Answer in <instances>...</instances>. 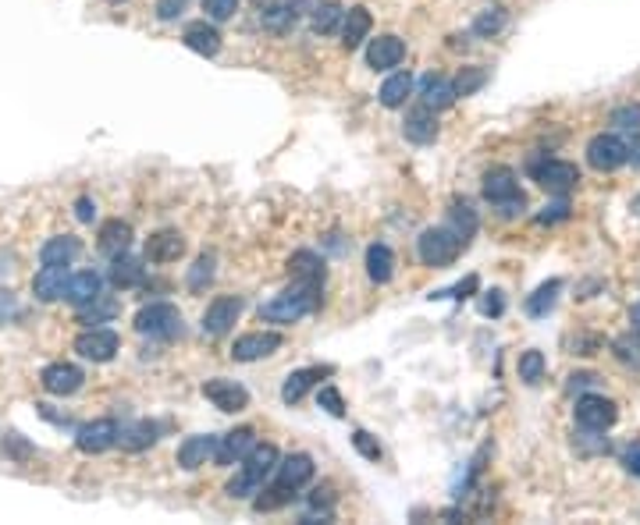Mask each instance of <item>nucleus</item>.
I'll use <instances>...</instances> for the list:
<instances>
[{"mask_svg": "<svg viewBox=\"0 0 640 525\" xmlns=\"http://www.w3.org/2000/svg\"><path fill=\"white\" fill-rule=\"evenodd\" d=\"M320 306V284H310V281H299L296 287L274 295L271 302L260 306V320L267 324H299L302 316H310L313 309Z\"/></svg>", "mask_w": 640, "mask_h": 525, "instance_id": "f257e3e1", "label": "nucleus"}, {"mask_svg": "<svg viewBox=\"0 0 640 525\" xmlns=\"http://www.w3.org/2000/svg\"><path fill=\"white\" fill-rule=\"evenodd\" d=\"M278 469V447L271 444H256L246 458H242V469L235 472V480L228 483V497H253L263 490V480Z\"/></svg>", "mask_w": 640, "mask_h": 525, "instance_id": "f03ea898", "label": "nucleus"}, {"mask_svg": "<svg viewBox=\"0 0 640 525\" xmlns=\"http://www.w3.org/2000/svg\"><path fill=\"white\" fill-rule=\"evenodd\" d=\"M484 199L491 202V206H498L502 217H516L527 206V196H523L519 178H516L512 167H491L484 174Z\"/></svg>", "mask_w": 640, "mask_h": 525, "instance_id": "7ed1b4c3", "label": "nucleus"}, {"mask_svg": "<svg viewBox=\"0 0 640 525\" xmlns=\"http://www.w3.org/2000/svg\"><path fill=\"white\" fill-rule=\"evenodd\" d=\"M135 330L146 334V337H161V341H171L182 334V313L178 306L171 302H150L135 313Z\"/></svg>", "mask_w": 640, "mask_h": 525, "instance_id": "20e7f679", "label": "nucleus"}, {"mask_svg": "<svg viewBox=\"0 0 640 525\" xmlns=\"http://www.w3.org/2000/svg\"><path fill=\"white\" fill-rule=\"evenodd\" d=\"M463 238L452 231V228H427L424 235H420V242H417V252H420V259H424L427 267H448V263H456V256H459V248H463Z\"/></svg>", "mask_w": 640, "mask_h": 525, "instance_id": "39448f33", "label": "nucleus"}, {"mask_svg": "<svg viewBox=\"0 0 640 525\" xmlns=\"http://www.w3.org/2000/svg\"><path fill=\"white\" fill-rule=\"evenodd\" d=\"M530 170H534V181L548 196H569L580 185V170H576V163L569 160H534Z\"/></svg>", "mask_w": 640, "mask_h": 525, "instance_id": "423d86ee", "label": "nucleus"}, {"mask_svg": "<svg viewBox=\"0 0 640 525\" xmlns=\"http://www.w3.org/2000/svg\"><path fill=\"white\" fill-rule=\"evenodd\" d=\"M118 348H122V337L111 326H93L75 337V352L89 363H111L118 355Z\"/></svg>", "mask_w": 640, "mask_h": 525, "instance_id": "0eeeda50", "label": "nucleus"}, {"mask_svg": "<svg viewBox=\"0 0 640 525\" xmlns=\"http://www.w3.org/2000/svg\"><path fill=\"white\" fill-rule=\"evenodd\" d=\"M576 426L580 430H608L615 419H619V408L615 402H608L605 394H584V398H576Z\"/></svg>", "mask_w": 640, "mask_h": 525, "instance_id": "6e6552de", "label": "nucleus"}, {"mask_svg": "<svg viewBox=\"0 0 640 525\" xmlns=\"http://www.w3.org/2000/svg\"><path fill=\"white\" fill-rule=\"evenodd\" d=\"M242 309H246V302L239 295H217L211 306H207V313H203V334L224 337L235 326V320L242 316Z\"/></svg>", "mask_w": 640, "mask_h": 525, "instance_id": "1a4fd4ad", "label": "nucleus"}, {"mask_svg": "<svg viewBox=\"0 0 640 525\" xmlns=\"http://www.w3.org/2000/svg\"><path fill=\"white\" fill-rule=\"evenodd\" d=\"M587 163H591L595 170H601V174L623 167V163H626V142H623L619 135H612V131H601V135H595V139L587 142Z\"/></svg>", "mask_w": 640, "mask_h": 525, "instance_id": "9d476101", "label": "nucleus"}, {"mask_svg": "<svg viewBox=\"0 0 640 525\" xmlns=\"http://www.w3.org/2000/svg\"><path fill=\"white\" fill-rule=\"evenodd\" d=\"M203 398L221 408V412H242L250 404V391L239 384V380H228V376H213L203 384Z\"/></svg>", "mask_w": 640, "mask_h": 525, "instance_id": "9b49d317", "label": "nucleus"}, {"mask_svg": "<svg viewBox=\"0 0 640 525\" xmlns=\"http://www.w3.org/2000/svg\"><path fill=\"white\" fill-rule=\"evenodd\" d=\"M281 348V334L274 330H256V334H242L235 345H231V359L235 363H256V359H267Z\"/></svg>", "mask_w": 640, "mask_h": 525, "instance_id": "f8f14e48", "label": "nucleus"}, {"mask_svg": "<svg viewBox=\"0 0 640 525\" xmlns=\"http://www.w3.org/2000/svg\"><path fill=\"white\" fill-rule=\"evenodd\" d=\"M83 380H85V373L75 363H50L40 376L43 391H46V394H57V398L75 394V391L83 387Z\"/></svg>", "mask_w": 640, "mask_h": 525, "instance_id": "ddd939ff", "label": "nucleus"}, {"mask_svg": "<svg viewBox=\"0 0 640 525\" xmlns=\"http://www.w3.org/2000/svg\"><path fill=\"white\" fill-rule=\"evenodd\" d=\"M75 444L83 454H103L107 447L118 444V423L114 419H96V423H85L75 437Z\"/></svg>", "mask_w": 640, "mask_h": 525, "instance_id": "4468645a", "label": "nucleus"}, {"mask_svg": "<svg viewBox=\"0 0 640 525\" xmlns=\"http://www.w3.org/2000/svg\"><path fill=\"white\" fill-rule=\"evenodd\" d=\"M256 447V433L250 426H242V430H231V433H224V437H217V447H213V462L217 465H235V462H242L250 451Z\"/></svg>", "mask_w": 640, "mask_h": 525, "instance_id": "2eb2a0df", "label": "nucleus"}, {"mask_svg": "<svg viewBox=\"0 0 640 525\" xmlns=\"http://www.w3.org/2000/svg\"><path fill=\"white\" fill-rule=\"evenodd\" d=\"M402 57H406V43L399 40V36H391V33L367 43V64H370L374 72L399 68V64H402Z\"/></svg>", "mask_w": 640, "mask_h": 525, "instance_id": "dca6fc26", "label": "nucleus"}, {"mask_svg": "<svg viewBox=\"0 0 640 525\" xmlns=\"http://www.w3.org/2000/svg\"><path fill=\"white\" fill-rule=\"evenodd\" d=\"M324 376H331V365H306V369L289 373L285 384H281V402L299 404L302 398H306V391H310L317 380H324Z\"/></svg>", "mask_w": 640, "mask_h": 525, "instance_id": "f3484780", "label": "nucleus"}, {"mask_svg": "<svg viewBox=\"0 0 640 525\" xmlns=\"http://www.w3.org/2000/svg\"><path fill=\"white\" fill-rule=\"evenodd\" d=\"M68 267H46L43 263V270L33 277V295L40 298V302H57V298H64V291H68Z\"/></svg>", "mask_w": 640, "mask_h": 525, "instance_id": "a211bd4d", "label": "nucleus"}, {"mask_svg": "<svg viewBox=\"0 0 640 525\" xmlns=\"http://www.w3.org/2000/svg\"><path fill=\"white\" fill-rule=\"evenodd\" d=\"M185 256V238L178 231H157L146 238V259L150 263H178Z\"/></svg>", "mask_w": 640, "mask_h": 525, "instance_id": "6ab92c4d", "label": "nucleus"}, {"mask_svg": "<svg viewBox=\"0 0 640 525\" xmlns=\"http://www.w3.org/2000/svg\"><path fill=\"white\" fill-rule=\"evenodd\" d=\"M370 25H374V18H370L367 7H349L345 18H341V46L356 50L359 43L370 36Z\"/></svg>", "mask_w": 640, "mask_h": 525, "instance_id": "aec40b11", "label": "nucleus"}, {"mask_svg": "<svg viewBox=\"0 0 640 525\" xmlns=\"http://www.w3.org/2000/svg\"><path fill=\"white\" fill-rule=\"evenodd\" d=\"M79 252H83V242L72 235H57V238H46L40 245V259L46 267H72V259Z\"/></svg>", "mask_w": 640, "mask_h": 525, "instance_id": "412c9836", "label": "nucleus"}, {"mask_svg": "<svg viewBox=\"0 0 640 525\" xmlns=\"http://www.w3.org/2000/svg\"><path fill=\"white\" fill-rule=\"evenodd\" d=\"M420 100H424L427 111H445V107H452V103L459 100L456 82L441 79V75H427L424 89H420Z\"/></svg>", "mask_w": 640, "mask_h": 525, "instance_id": "4be33fe9", "label": "nucleus"}, {"mask_svg": "<svg viewBox=\"0 0 640 525\" xmlns=\"http://www.w3.org/2000/svg\"><path fill=\"white\" fill-rule=\"evenodd\" d=\"M96 295H103V277L96 274V270H83V274H72L68 277V291H64V298L79 309L85 302H93Z\"/></svg>", "mask_w": 640, "mask_h": 525, "instance_id": "5701e85b", "label": "nucleus"}, {"mask_svg": "<svg viewBox=\"0 0 640 525\" xmlns=\"http://www.w3.org/2000/svg\"><path fill=\"white\" fill-rule=\"evenodd\" d=\"M274 472H278V483L281 486L299 490V486H306L313 480V458L310 454H289Z\"/></svg>", "mask_w": 640, "mask_h": 525, "instance_id": "b1692460", "label": "nucleus"}, {"mask_svg": "<svg viewBox=\"0 0 640 525\" xmlns=\"http://www.w3.org/2000/svg\"><path fill=\"white\" fill-rule=\"evenodd\" d=\"M213 447H217V437H185L182 447H178V465L182 469H200V465H207V458H213Z\"/></svg>", "mask_w": 640, "mask_h": 525, "instance_id": "393cba45", "label": "nucleus"}, {"mask_svg": "<svg viewBox=\"0 0 640 525\" xmlns=\"http://www.w3.org/2000/svg\"><path fill=\"white\" fill-rule=\"evenodd\" d=\"M182 40H185L189 50H196V53H203V57H213V53L221 50V33L213 29L211 22H192V25H185Z\"/></svg>", "mask_w": 640, "mask_h": 525, "instance_id": "a878e982", "label": "nucleus"}, {"mask_svg": "<svg viewBox=\"0 0 640 525\" xmlns=\"http://www.w3.org/2000/svg\"><path fill=\"white\" fill-rule=\"evenodd\" d=\"M100 252L103 256H122V252H128V245H132V224L128 220H107L103 228H100Z\"/></svg>", "mask_w": 640, "mask_h": 525, "instance_id": "bb28decb", "label": "nucleus"}, {"mask_svg": "<svg viewBox=\"0 0 640 525\" xmlns=\"http://www.w3.org/2000/svg\"><path fill=\"white\" fill-rule=\"evenodd\" d=\"M402 135H406L409 142H417V146H427V142H434V139H438V122H434V111L420 107V111L406 114Z\"/></svg>", "mask_w": 640, "mask_h": 525, "instance_id": "cd10ccee", "label": "nucleus"}, {"mask_svg": "<svg viewBox=\"0 0 640 525\" xmlns=\"http://www.w3.org/2000/svg\"><path fill=\"white\" fill-rule=\"evenodd\" d=\"M367 277L374 284H388L395 277V252L384 242H374L367 248Z\"/></svg>", "mask_w": 640, "mask_h": 525, "instance_id": "c85d7f7f", "label": "nucleus"}, {"mask_svg": "<svg viewBox=\"0 0 640 525\" xmlns=\"http://www.w3.org/2000/svg\"><path fill=\"white\" fill-rule=\"evenodd\" d=\"M118 444H122V451H146L150 444H157V426L150 419L128 423L118 430Z\"/></svg>", "mask_w": 640, "mask_h": 525, "instance_id": "c756f323", "label": "nucleus"}, {"mask_svg": "<svg viewBox=\"0 0 640 525\" xmlns=\"http://www.w3.org/2000/svg\"><path fill=\"white\" fill-rule=\"evenodd\" d=\"M146 277V267H143V259H135V256H114V263H111V284L114 287H135V284H143Z\"/></svg>", "mask_w": 640, "mask_h": 525, "instance_id": "7c9ffc66", "label": "nucleus"}, {"mask_svg": "<svg viewBox=\"0 0 640 525\" xmlns=\"http://www.w3.org/2000/svg\"><path fill=\"white\" fill-rule=\"evenodd\" d=\"M409 96H413V75H409V72H395V75L381 85V103L388 111L406 107Z\"/></svg>", "mask_w": 640, "mask_h": 525, "instance_id": "2f4dec72", "label": "nucleus"}, {"mask_svg": "<svg viewBox=\"0 0 640 525\" xmlns=\"http://www.w3.org/2000/svg\"><path fill=\"white\" fill-rule=\"evenodd\" d=\"M289 270L296 274L299 281L324 284V259H320V256H313V252H306V248L292 252V259H289Z\"/></svg>", "mask_w": 640, "mask_h": 525, "instance_id": "473e14b6", "label": "nucleus"}, {"mask_svg": "<svg viewBox=\"0 0 640 525\" xmlns=\"http://www.w3.org/2000/svg\"><path fill=\"white\" fill-rule=\"evenodd\" d=\"M118 316V302L111 298V295H96L93 302H85V306H79V320L83 324H107V320H114Z\"/></svg>", "mask_w": 640, "mask_h": 525, "instance_id": "72a5a7b5", "label": "nucleus"}, {"mask_svg": "<svg viewBox=\"0 0 640 525\" xmlns=\"http://www.w3.org/2000/svg\"><path fill=\"white\" fill-rule=\"evenodd\" d=\"M558 291H562V281H548L541 284L530 298H527V313L534 316V320H541V316H548L555 309V302H558Z\"/></svg>", "mask_w": 640, "mask_h": 525, "instance_id": "f704fd0d", "label": "nucleus"}, {"mask_svg": "<svg viewBox=\"0 0 640 525\" xmlns=\"http://www.w3.org/2000/svg\"><path fill=\"white\" fill-rule=\"evenodd\" d=\"M477 224H480V220H477V209H473L469 202H456V206L448 209V228H452L463 242H469V238L477 235Z\"/></svg>", "mask_w": 640, "mask_h": 525, "instance_id": "c9c22d12", "label": "nucleus"}, {"mask_svg": "<svg viewBox=\"0 0 640 525\" xmlns=\"http://www.w3.org/2000/svg\"><path fill=\"white\" fill-rule=\"evenodd\" d=\"M341 18H345V11H341L339 4H331V0H320L317 7H313V33H320V36H328V33H335L341 25Z\"/></svg>", "mask_w": 640, "mask_h": 525, "instance_id": "e433bc0d", "label": "nucleus"}, {"mask_svg": "<svg viewBox=\"0 0 640 525\" xmlns=\"http://www.w3.org/2000/svg\"><path fill=\"white\" fill-rule=\"evenodd\" d=\"M612 355L630 369H640V330H630V334H619L612 341Z\"/></svg>", "mask_w": 640, "mask_h": 525, "instance_id": "4c0bfd02", "label": "nucleus"}, {"mask_svg": "<svg viewBox=\"0 0 640 525\" xmlns=\"http://www.w3.org/2000/svg\"><path fill=\"white\" fill-rule=\"evenodd\" d=\"M545 369H548V363H545V355H541L537 348H530V352L519 355V380H523L527 387H537V384L545 380Z\"/></svg>", "mask_w": 640, "mask_h": 525, "instance_id": "58836bf2", "label": "nucleus"}, {"mask_svg": "<svg viewBox=\"0 0 640 525\" xmlns=\"http://www.w3.org/2000/svg\"><path fill=\"white\" fill-rule=\"evenodd\" d=\"M296 497V490H289V486H274V490H263V497H256L253 508L256 511H278V508H285L289 501Z\"/></svg>", "mask_w": 640, "mask_h": 525, "instance_id": "ea45409f", "label": "nucleus"}, {"mask_svg": "<svg viewBox=\"0 0 640 525\" xmlns=\"http://www.w3.org/2000/svg\"><path fill=\"white\" fill-rule=\"evenodd\" d=\"M260 18H263V25H267V29L285 33L289 25H296V7H292V4H289V7H274V4H271V7H263V15H260Z\"/></svg>", "mask_w": 640, "mask_h": 525, "instance_id": "a19ab883", "label": "nucleus"}, {"mask_svg": "<svg viewBox=\"0 0 640 525\" xmlns=\"http://www.w3.org/2000/svg\"><path fill=\"white\" fill-rule=\"evenodd\" d=\"M213 267H217V259H213L211 252L200 256V259L192 263V270H189V287H192V291H203V287L213 281V274H217Z\"/></svg>", "mask_w": 640, "mask_h": 525, "instance_id": "79ce46f5", "label": "nucleus"}, {"mask_svg": "<svg viewBox=\"0 0 640 525\" xmlns=\"http://www.w3.org/2000/svg\"><path fill=\"white\" fill-rule=\"evenodd\" d=\"M502 25H506V11H502V7H487V11L473 22V33H477V36H495Z\"/></svg>", "mask_w": 640, "mask_h": 525, "instance_id": "37998d69", "label": "nucleus"}, {"mask_svg": "<svg viewBox=\"0 0 640 525\" xmlns=\"http://www.w3.org/2000/svg\"><path fill=\"white\" fill-rule=\"evenodd\" d=\"M317 404H320V408H324L328 415H335V419H341V415H345V402H341V391H339V387H331V384L317 391Z\"/></svg>", "mask_w": 640, "mask_h": 525, "instance_id": "c03bdc74", "label": "nucleus"}, {"mask_svg": "<svg viewBox=\"0 0 640 525\" xmlns=\"http://www.w3.org/2000/svg\"><path fill=\"white\" fill-rule=\"evenodd\" d=\"M612 124H615V128H626V131H640V103L615 107V111H612Z\"/></svg>", "mask_w": 640, "mask_h": 525, "instance_id": "a18cd8bd", "label": "nucleus"}, {"mask_svg": "<svg viewBox=\"0 0 640 525\" xmlns=\"http://www.w3.org/2000/svg\"><path fill=\"white\" fill-rule=\"evenodd\" d=\"M484 82H487V72H484V68H467V72L456 79V92H459V96H473Z\"/></svg>", "mask_w": 640, "mask_h": 525, "instance_id": "49530a36", "label": "nucleus"}, {"mask_svg": "<svg viewBox=\"0 0 640 525\" xmlns=\"http://www.w3.org/2000/svg\"><path fill=\"white\" fill-rule=\"evenodd\" d=\"M203 11L211 22H228L239 11V0H203Z\"/></svg>", "mask_w": 640, "mask_h": 525, "instance_id": "de8ad7c7", "label": "nucleus"}, {"mask_svg": "<svg viewBox=\"0 0 640 525\" xmlns=\"http://www.w3.org/2000/svg\"><path fill=\"white\" fill-rule=\"evenodd\" d=\"M576 447H580V454H605V451H608V441L601 437V430H584V433L576 437Z\"/></svg>", "mask_w": 640, "mask_h": 525, "instance_id": "09e8293b", "label": "nucleus"}, {"mask_svg": "<svg viewBox=\"0 0 640 525\" xmlns=\"http://www.w3.org/2000/svg\"><path fill=\"white\" fill-rule=\"evenodd\" d=\"M352 447H356L363 458H370V462H378V458H381V444H378V437H370L367 430H356V433H352Z\"/></svg>", "mask_w": 640, "mask_h": 525, "instance_id": "8fccbe9b", "label": "nucleus"}, {"mask_svg": "<svg viewBox=\"0 0 640 525\" xmlns=\"http://www.w3.org/2000/svg\"><path fill=\"white\" fill-rule=\"evenodd\" d=\"M477 284H480V281L469 274L463 284H456V287H448V291H438V295H430V298H456V302H463V298H469V295L477 291Z\"/></svg>", "mask_w": 640, "mask_h": 525, "instance_id": "3c124183", "label": "nucleus"}, {"mask_svg": "<svg viewBox=\"0 0 640 525\" xmlns=\"http://www.w3.org/2000/svg\"><path fill=\"white\" fill-rule=\"evenodd\" d=\"M480 313H484V316H502V313H506V298H502V291H484V298H480Z\"/></svg>", "mask_w": 640, "mask_h": 525, "instance_id": "603ef678", "label": "nucleus"}, {"mask_svg": "<svg viewBox=\"0 0 640 525\" xmlns=\"http://www.w3.org/2000/svg\"><path fill=\"white\" fill-rule=\"evenodd\" d=\"M569 217V202L566 196H558L555 206H545V213H537V224H555V220H566Z\"/></svg>", "mask_w": 640, "mask_h": 525, "instance_id": "864d4df0", "label": "nucleus"}, {"mask_svg": "<svg viewBox=\"0 0 640 525\" xmlns=\"http://www.w3.org/2000/svg\"><path fill=\"white\" fill-rule=\"evenodd\" d=\"M185 4H189V0H157V18H161V22H174V18L185 11Z\"/></svg>", "mask_w": 640, "mask_h": 525, "instance_id": "5fc2aeb1", "label": "nucleus"}, {"mask_svg": "<svg viewBox=\"0 0 640 525\" xmlns=\"http://www.w3.org/2000/svg\"><path fill=\"white\" fill-rule=\"evenodd\" d=\"M75 217H79L83 224H93V220H96V202L83 196V199L75 202Z\"/></svg>", "mask_w": 640, "mask_h": 525, "instance_id": "6e6d98bb", "label": "nucleus"}, {"mask_svg": "<svg viewBox=\"0 0 640 525\" xmlns=\"http://www.w3.org/2000/svg\"><path fill=\"white\" fill-rule=\"evenodd\" d=\"M623 465H626L630 476H640V447H630V451L623 454Z\"/></svg>", "mask_w": 640, "mask_h": 525, "instance_id": "4d7b16f0", "label": "nucleus"}, {"mask_svg": "<svg viewBox=\"0 0 640 525\" xmlns=\"http://www.w3.org/2000/svg\"><path fill=\"white\" fill-rule=\"evenodd\" d=\"M569 380H573V384H569L573 391H576V387H580V391H587V387H597L595 373H576V376H569Z\"/></svg>", "mask_w": 640, "mask_h": 525, "instance_id": "13d9d810", "label": "nucleus"}, {"mask_svg": "<svg viewBox=\"0 0 640 525\" xmlns=\"http://www.w3.org/2000/svg\"><path fill=\"white\" fill-rule=\"evenodd\" d=\"M626 160L634 163V167H640V131H634V139L626 142Z\"/></svg>", "mask_w": 640, "mask_h": 525, "instance_id": "bf43d9fd", "label": "nucleus"}, {"mask_svg": "<svg viewBox=\"0 0 640 525\" xmlns=\"http://www.w3.org/2000/svg\"><path fill=\"white\" fill-rule=\"evenodd\" d=\"M630 324H634V330H640V302L634 306V313H630Z\"/></svg>", "mask_w": 640, "mask_h": 525, "instance_id": "052dcab7", "label": "nucleus"}, {"mask_svg": "<svg viewBox=\"0 0 640 525\" xmlns=\"http://www.w3.org/2000/svg\"><path fill=\"white\" fill-rule=\"evenodd\" d=\"M630 209H634V213H637V217H640V192H637V196H634V206H630Z\"/></svg>", "mask_w": 640, "mask_h": 525, "instance_id": "680f3d73", "label": "nucleus"}, {"mask_svg": "<svg viewBox=\"0 0 640 525\" xmlns=\"http://www.w3.org/2000/svg\"><path fill=\"white\" fill-rule=\"evenodd\" d=\"M256 7H271V4H274V0H253Z\"/></svg>", "mask_w": 640, "mask_h": 525, "instance_id": "e2e57ef3", "label": "nucleus"}]
</instances>
